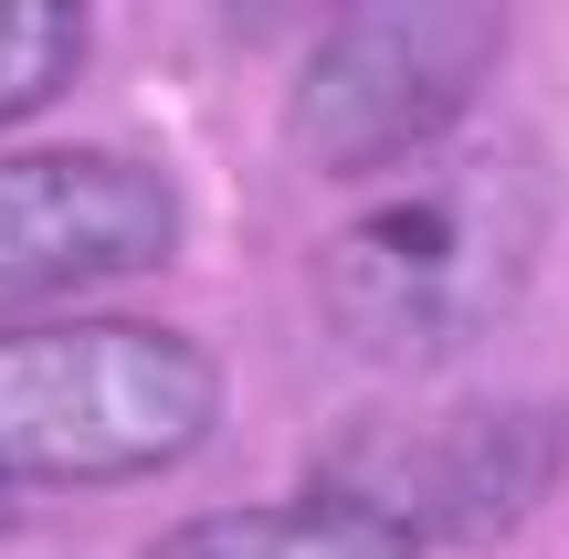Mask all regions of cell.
<instances>
[{"instance_id": "obj_1", "label": "cell", "mask_w": 569, "mask_h": 559, "mask_svg": "<svg viewBox=\"0 0 569 559\" xmlns=\"http://www.w3.org/2000/svg\"><path fill=\"white\" fill-rule=\"evenodd\" d=\"M549 211H559L549 169L528 148L432 159L317 243V307L359 359L432 370L528 296L538 253H549Z\"/></svg>"}, {"instance_id": "obj_5", "label": "cell", "mask_w": 569, "mask_h": 559, "mask_svg": "<svg viewBox=\"0 0 569 559\" xmlns=\"http://www.w3.org/2000/svg\"><path fill=\"white\" fill-rule=\"evenodd\" d=\"M559 476V412L528 401H475V412H432L411 433H380L369 455H348L327 476V497L369 507L390 528H453V539H496L517 528Z\"/></svg>"}, {"instance_id": "obj_8", "label": "cell", "mask_w": 569, "mask_h": 559, "mask_svg": "<svg viewBox=\"0 0 569 559\" xmlns=\"http://www.w3.org/2000/svg\"><path fill=\"white\" fill-rule=\"evenodd\" d=\"M0 518H11V486H0Z\"/></svg>"}, {"instance_id": "obj_7", "label": "cell", "mask_w": 569, "mask_h": 559, "mask_svg": "<svg viewBox=\"0 0 569 559\" xmlns=\"http://www.w3.org/2000/svg\"><path fill=\"white\" fill-rule=\"evenodd\" d=\"M74 63H84V11L74 0H0V127L53 106Z\"/></svg>"}, {"instance_id": "obj_3", "label": "cell", "mask_w": 569, "mask_h": 559, "mask_svg": "<svg viewBox=\"0 0 569 559\" xmlns=\"http://www.w3.org/2000/svg\"><path fill=\"white\" fill-rule=\"evenodd\" d=\"M496 63H507V21L496 11H348L306 53L284 138L327 180L401 169L475 106V84Z\"/></svg>"}, {"instance_id": "obj_6", "label": "cell", "mask_w": 569, "mask_h": 559, "mask_svg": "<svg viewBox=\"0 0 569 559\" xmlns=\"http://www.w3.org/2000/svg\"><path fill=\"white\" fill-rule=\"evenodd\" d=\"M148 559H422V539L348 497H296V507H222V518L169 528Z\"/></svg>"}, {"instance_id": "obj_4", "label": "cell", "mask_w": 569, "mask_h": 559, "mask_svg": "<svg viewBox=\"0 0 569 559\" xmlns=\"http://www.w3.org/2000/svg\"><path fill=\"white\" fill-rule=\"evenodd\" d=\"M180 253V190L127 148H11L0 159V317L159 274Z\"/></svg>"}, {"instance_id": "obj_2", "label": "cell", "mask_w": 569, "mask_h": 559, "mask_svg": "<svg viewBox=\"0 0 569 559\" xmlns=\"http://www.w3.org/2000/svg\"><path fill=\"white\" fill-rule=\"evenodd\" d=\"M222 422V359L159 317L0 328V486H127L190 465Z\"/></svg>"}]
</instances>
